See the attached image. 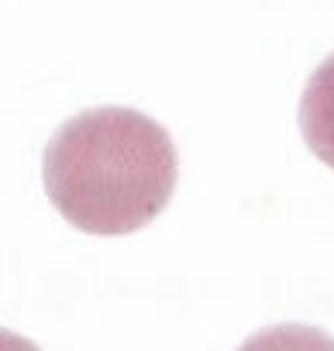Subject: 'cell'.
Listing matches in <instances>:
<instances>
[{
	"instance_id": "cell-3",
	"label": "cell",
	"mask_w": 334,
	"mask_h": 351,
	"mask_svg": "<svg viewBox=\"0 0 334 351\" xmlns=\"http://www.w3.org/2000/svg\"><path fill=\"white\" fill-rule=\"evenodd\" d=\"M238 351H334V337L307 324H276L252 334Z\"/></svg>"
},
{
	"instance_id": "cell-4",
	"label": "cell",
	"mask_w": 334,
	"mask_h": 351,
	"mask_svg": "<svg viewBox=\"0 0 334 351\" xmlns=\"http://www.w3.org/2000/svg\"><path fill=\"white\" fill-rule=\"evenodd\" d=\"M0 351H38V344H32L28 337L14 334V330H4L0 327Z\"/></svg>"
},
{
	"instance_id": "cell-1",
	"label": "cell",
	"mask_w": 334,
	"mask_h": 351,
	"mask_svg": "<svg viewBox=\"0 0 334 351\" xmlns=\"http://www.w3.org/2000/svg\"><path fill=\"white\" fill-rule=\"evenodd\" d=\"M180 158L158 121L131 107L69 117L45 145L42 180L52 207L86 234H131L176 193Z\"/></svg>"
},
{
	"instance_id": "cell-2",
	"label": "cell",
	"mask_w": 334,
	"mask_h": 351,
	"mask_svg": "<svg viewBox=\"0 0 334 351\" xmlns=\"http://www.w3.org/2000/svg\"><path fill=\"white\" fill-rule=\"evenodd\" d=\"M300 131L307 148L334 169V56H327L307 80L300 97Z\"/></svg>"
}]
</instances>
